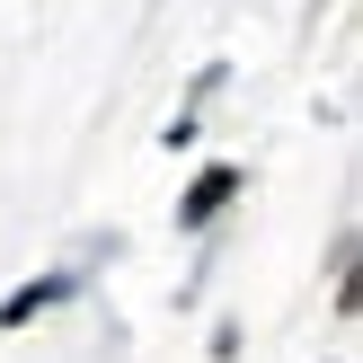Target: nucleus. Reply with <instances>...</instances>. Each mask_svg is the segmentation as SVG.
Instances as JSON below:
<instances>
[{
    "label": "nucleus",
    "instance_id": "f03ea898",
    "mask_svg": "<svg viewBox=\"0 0 363 363\" xmlns=\"http://www.w3.org/2000/svg\"><path fill=\"white\" fill-rule=\"evenodd\" d=\"M53 301H71V275H45V284H18L9 301H0V328H27L35 311H53Z\"/></svg>",
    "mask_w": 363,
    "mask_h": 363
},
{
    "label": "nucleus",
    "instance_id": "f257e3e1",
    "mask_svg": "<svg viewBox=\"0 0 363 363\" xmlns=\"http://www.w3.org/2000/svg\"><path fill=\"white\" fill-rule=\"evenodd\" d=\"M230 195H240V169H230V160H213V169L195 177V186H186V204H177V230H204L213 213L230 204Z\"/></svg>",
    "mask_w": 363,
    "mask_h": 363
}]
</instances>
